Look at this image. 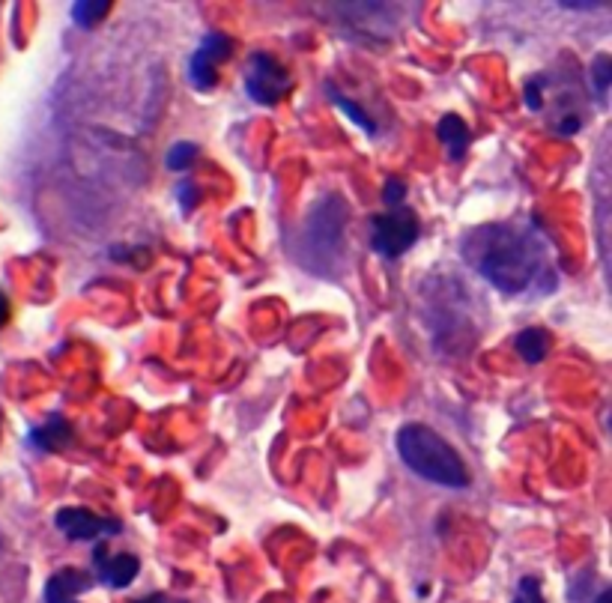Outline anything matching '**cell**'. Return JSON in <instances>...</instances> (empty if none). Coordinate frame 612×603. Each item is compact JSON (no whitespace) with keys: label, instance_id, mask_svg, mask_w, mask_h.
<instances>
[{"label":"cell","instance_id":"1","mask_svg":"<svg viewBox=\"0 0 612 603\" xmlns=\"http://www.w3.org/2000/svg\"><path fill=\"white\" fill-rule=\"evenodd\" d=\"M460 251L466 263L508 296L553 290V254L535 224L499 221L475 227L463 236Z\"/></svg>","mask_w":612,"mask_h":603},{"label":"cell","instance_id":"2","mask_svg":"<svg viewBox=\"0 0 612 603\" xmlns=\"http://www.w3.org/2000/svg\"><path fill=\"white\" fill-rule=\"evenodd\" d=\"M398 454L415 475L424 481H433L439 487L463 490L469 487V469L454 451L451 442H445L433 427L427 424H404L395 436Z\"/></svg>","mask_w":612,"mask_h":603},{"label":"cell","instance_id":"3","mask_svg":"<svg viewBox=\"0 0 612 603\" xmlns=\"http://www.w3.org/2000/svg\"><path fill=\"white\" fill-rule=\"evenodd\" d=\"M344 218H347V206L338 195L320 198V203L311 209L305 227H302V245L305 254H299L302 266H314L317 263H335L341 260V248H344Z\"/></svg>","mask_w":612,"mask_h":603},{"label":"cell","instance_id":"4","mask_svg":"<svg viewBox=\"0 0 612 603\" xmlns=\"http://www.w3.org/2000/svg\"><path fill=\"white\" fill-rule=\"evenodd\" d=\"M415 239H418V218L409 206H395L371 218V248L386 260L407 254Z\"/></svg>","mask_w":612,"mask_h":603},{"label":"cell","instance_id":"5","mask_svg":"<svg viewBox=\"0 0 612 603\" xmlns=\"http://www.w3.org/2000/svg\"><path fill=\"white\" fill-rule=\"evenodd\" d=\"M293 81L287 75V69L266 51H257L248 57L245 66V93L251 102L257 105H278L287 93H290Z\"/></svg>","mask_w":612,"mask_h":603},{"label":"cell","instance_id":"6","mask_svg":"<svg viewBox=\"0 0 612 603\" xmlns=\"http://www.w3.org/2000/svg\"><path fill=\"white\" fill-rule=\"evenodd\" d=\"M233 51V39L227 33H206L198 45V51L189 60V81L201 90L209 93L218 84V66L230 57Z\"/></svg>","mask_w":612,"mask_h":603},{"label":"cell","instance_id":"7","mask_svg":"<svg viewBox=\"0 0 612 603\" xmlns=\"http://www.w3.org/2000/svg\"><path fill=\"white\" fill-rule=\"evenodd\" d=\"M57 529L72 541H93L99 535H117L123 526L117 520H105L87 508H60L54 517Z\"/></svg>","mask_w":612,"mask_h":603},{"label":"cell","instance_id":"8","mask_svg":"<svg viewBox=\"0 0 612 603\" xmlns=\"http://www.w3.org/2000/svg\"><path fill=\"white\" fill-rule=\"evenodd\" d=\"M93 562H96V571H99V580L108 586V589H126L135 583L138 577V559L129 556V553H120V556H108L105 547H96L93 553Z\"/></svg>","mask_w":612,"mask_h":603},{"label":"cell","instance_id":"9","mask_svg":"<svg viewBox=\"0 0 612 603\" xmlns=\"http://www.w3.org/2000/svg\"><path fill=\"white\" fill-rule=\"evenodd\" d=\"M90 574L78 568H63L45 583V603H75V598L90 589Z\"/></svg>","mask_w":612,"mask_h":603},{"label":"cell","instance_id":"10","mask_svg":"<svg viewBox=\"0 0 612 603\" xmlns=\"http://www.w3.org/2000/svg\"><path fill=\"white\" fill-rule=\"evenodd\" d=\"M436 135H439V141H442L448 159H451V162H463V156H466V150H469V141H472L469 126L463 123V117L445 114V117L439 120V126H436Z\"/></svg>","mask_w":612,"mask_h":603},{"label":"cell","instance_id":"11","mask_svg":"<svg viewBox=\"0 0 612 603\" xmlns=\"http://www.w3.org/2000/svg\"><path fill=\"white\" fill-rule=\"evenodd\" d=\"M30 442L39 448V451H60L63 445L72 442V430L66 424L63 415H51L42 427H33L30 430Z\"/></svg>","mask_w":612,"mask_h":603},{"label":"cell","instance_id":"12","mask_svg":"<svg viewBox=\"0 0 612 603\" xmlns=\"http://www.w3.org/2000/svg\"><path fill=\"white\" fill-rule=\"evenodd\" d=\"M514 347H517V353L523 356V362L538 365V362H544L547 353H550V335H547V329H523V332L514 338Z\"/></svg>","mask_w":612,"mask_h":603},{"label":"cell","instance_id":"13","mask_svg":"<svg viewBox=\"0 0 612 603\" xmlns=\"http://www.w3.org/2000/svg\"><path fill=\"white\" fill-rule=\"evenodd\" d=\"M329 93H332V102H335V105H338V108H341V111L347 114V120H353V123H356V126L362 129V132H368V135H377V123H374V120H371V117H368V114H365V111H362V108H359V105H356L353 99L341 96V93H338V90H335L332 84H329Z\"/></svg>","mask_w":612,"mask_h":603},{"label":"cell","instance_id":"14","mask_svg":"<svg viewBox=\"0 0 612 603\" xmlns=\"http://www.w3.org/2000/svg\"><path fill=\"white\" fill-rule=\"evenodd\" d=\"M108 9H111V3H105V0H99V3L96 0H81V3H72V21L78 27H93L108 15Z\"/></svg>","mask_w":612,"mask_h":603},{"label":"cell","instance_id":"15","mask_svg":"<svg viewBox=\"0 0 612 603\" xmlns=\"http://www.w3.org/2000/svg\"><path fill=\"white\" fill-rule=\"evenodd\" d=\"M198 144H192V141H180V144H174L171 150H168V156H165V165L171 168V171H186V168H192V162L198 159Z\"/></svg>","mask_w":612,"mask_h":603},{"label":"cell","instance_id":"16","mask_svg":"<svg viewBox=\"0 0 612 603\" xmlns=\"http://www.w3.org/2000/svg\"><path fill=\"white\" fill-rule=\"evenodd\" d=\"M589 72L595 75V93H598V99H604V96H607V90H610L612 60L607 57V54H601V57L595 60V66H592Z\"/></svg>","mask_w":612,"mask_h":603},{"label":"cell","instance_id":"17","mask_svg":"<svg viewBox=\"0 0 612 603\" xmlns=\"http://www.w3.org/2000/svg\"><path fill=\"white\" fill-rule=\"evenodd\" d=\"M511 603H547L544 601V592H541V580H535V577H523Z\"/></svg>","mask_w":612,"mask_h":603},{"label":"cell","instance_id":"18","mask_svg":"<svg viewBox=\"0 0 612 603\" xmlns=\"http://www.w3.org/2000/svg\"><path fill=\"white\" fill-rule=\"evenodd\" d=\"M404 198H407V183H404V180H398V177H392V180L386 183L383 201L395 209V206H404Z\"/></svg>","mask_w":612,"mask_h":603},{"label":"cell","instance_id":"19","mask_svg":"<svg viewBox=\"0 0 612 603\" xmlns=\"http://www.w3.org/2000/svg\"><path fill=\"white\" fill-rule=\"evenodd\" d=\"M541 78H532V81H526V105H529V111H541V105H544V96H541Z\"/></svg>","mask_w":612,"mask_h":603},{"label":"cell","instance_id":"20","mask_svg":"<svg viewBox=\"0 0 612 603\" xmlns=\"http://www.w3.org/2000/svg\"><path fill=\"white\" fill-rule=\"evenodd\" d=\"M177 198H180V203H183V209L189 212V209H192L195 203L201 201V192H198V186H195V183H189V180H186V183H180V192H177Z\"/></svg>","mask_w":612,"mask_h":603},{"label":"cell","instance_id":"21","mask_svg":"<svg viewBox=\"0 0 612 603\" xmlns=\"http://www.w3.org/2000/svg\"><path fill=\"white\" fill-rule=\"evenodd\" d=\"M9 320V302H6V296L0 293V326Z\"/></svg>","mask_w":612,"mask_h":603},{"label":"cell","instance_id":"22","mask_svg":"<svg viewBox=\"0 0 612 603\" xmlns=\"http://www.w3.org/2000/svg\"><path fill=\"white\" fill-rule=\"evenodd\" d=\"M565 9H598L601 3H562Z\"/></svg>","mask_w":612,"mask_h":603},{"label":"cell","instance_id":"23","mask_svg":"<svg viewBox=\"0 0 612 603\" xmlns=\"http://www.w3.org/2000/svg\"><path fill=\"white\" fill-rule=\"evenodd\" d=\"M135 603H165V598L162 595H150V598H141V601Z\"/></svg>","mask_w":612,"mask_h":603},{"label":"cell","instance_id":"24","mask_svg":"<svg viewBox=\"0 0 612 603\" xmlns=\"http://www.w3.org/2000/svg\"><path fill=\"white\" fill-rule=\"evenodd\" d=\"M612 601V595L610 592H604V595H601V598H598V603H610Z\"/></svg>","mask_w":612,"mask_h":603}]
</instances>
